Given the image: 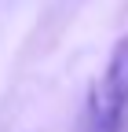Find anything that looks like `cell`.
Masks as SVG:
<instances>
[{"label":"cell","instance_id":"6da1fadb","mask_svg":"<svg viewBox=\"0 0 128 132\" xmlns=\"http://www.w3.org/2000/svg\"><path fill=\"white\" fill-rule=\"evenodd\" d=\"M128 118V37H121L110 52L103 77L88 95V132H121Z\"/></svg>","mask_w":128,"mask_h":132}]
</instances>
